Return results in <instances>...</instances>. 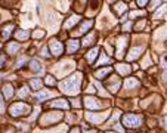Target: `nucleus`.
Returning <instances> with one entry per match:
<instances>
[{"label":"nucleus","mask_w":167,"mask_h":133,"mask_svg":"<svg viewBox=\"0 0 167 133\" xmlns=\"http://www.w3.org/2000/svg\"><path fill=\"white\" fill-rule=\"evenodd\" d=\"M30 111H31V106L25 104V102H15V104H12L9 106V114L12 117H22V116H28L30 114Z\"/></svg>","instance_id":"nucleus-3"},{"label":"nucleus","mask_w":167,"mask_h":133,"mask_svg":"<svg viewBox=\"0 0 167 133\" xmlns=\"http://www.w3.org/2000/svg\"><path fill=\"white\" fill-rule=\"evenodd\" d=\"M3 108H5V104H3V98L0 96V112L3 111Z\"/></svg>","instance_id":"nucleus-41"},{"label":"nucleus","mask_w":167,"mask_h":133,"mask_svg":"<svg viewBox=\"0 0 167 133\" xmlns=\"http://www.w3.org/2000/svg\"><path fill=\"white\" fill-rule=\"evenodd\" d=\"M30 65H31V70H33V71H36V72L42 71V64H40L39 61H36V59H33V61L30 62Z\"/></svg>","instance_id":"nucleus-29"},{"label":"nucleus","mask_w":167,"mask_h":133,"mask_svg":"<svg viewBox=\"0 0 167 133\" xmlns=\"http://www.w3.org/2000/svg\"><path fill=\"white\" fill-rule=\"evenodd\" d=\"M99 47H92V49L86 53V61L89 62V64H95V61H96V58L99 56Z\"/></svg>","instance_id":"nucleus-12"},{"label":"nucleus","mask_w":167,"mask_h":133,"mask_svg":"<svg viewBox=\"0 0 167 133\" xmlns=\"http://www.w3.org/2000/svg\"><path fill=\"white\" fill-rule=\"evenodd\" d=\"M19 96H21V98L28 96V87L27 86H22V87H21V90H19Z\"/></svg>","instance_id":"nucleus-34"},{"label":"nucleus","mask_w":167,"mask_h":133,"mask_svg":"<svg viewBox=\"0 0 167 133\" xmlns=\"http://www.w3.org/2000/svg\"><path fill=\"white\" fill-rule=\"evenodd\" d=\"M129 43V37L127 36H121V37H118L117 40V58H123V55H124V47L127 46Z\"/></svg>","instance_id":"nucleus-9"},{"label":"nucleus","mask_w":167,"mask_h":133,"mask_svg":"<svg viewBox=\"0 0 167 133\" xmlns=\"http://www.w3.org/2000/svg\"><path fill=\"white\" fill-rule=\"evenodd\" d=\"M99 55H101V53H99ZM105 62H111V59H110V56H106L105 53H102V55H101V59L96 62L93 66H101V65H104Z\"/></svg>","instance_id":"nucleus-27"},{"label":"nucleus","mask_w":167,"mask_h":133,"mask_svg":"<svg viewBox=\"0 0 167 133\" xmlns=\"http://www.w3.org/2000/svg\"><path fill=\"white\" fill-rule=\"evenodd\" d=\"M0 47H2V46H0Z\"/></svg>","instance_id":"nucleus-50"},{"label":"nucleus","mask_w":167,"mask_h":133,"mask_svg":"<svg viewBox=\"0 0 167 133\" xmlns=\"http://www.w3.org/2000/svg\"><path fill=\"white\" fill-rule=\"evenodd\" d=\"M132 27H133V25H132V22H126V24L123 25V31H124V33H129V31L132 30Z\"/></svg>","instance_id":"nucleus-36"},{"label":"nucleus","mask_w":167,"mask_h":133,"mask_svg":"<svg viewBox=\"0 0 167 133\" xmlns=\"http://www.w3.org/2000/svg\"><path fill=\"white\" fill-rule=\"evenodd\" d=\"M6 50H7V53H9V55L17 53L18 50H19V43H17V42H11V43H7Z\"/></svg>","instance_id":"nucleus-21"},{"label":"nucleus","mask_w":167,"mask_h":133,"mask_svg":"<svg viewBox=\"0 0 167 133\" xmlns=\"http://www.w3.org/2000/svg\"><path fill=\"white\" fill-rule=\"evenodd\" d=\"M117 71L120 76H126V74H130V65H127V64H118L117 66Z\"/></svg>","instance_id":"nucleus-23"},{"label":"nucleus","mask_w":167,"mask_h":133,"mask_svg":"<svg viewBox=\"0 0 167 133\" xmlns=\"http://www.w3.org/2000/svg\"><path fill=\"white\" fill-rule=\"evenodd\" d=\"M49 106H55V108L68 110V108H70V104H68L65 99H56V101H52V102L49 104Z\"/></svg>","instance_id":"nucleus-15"},{"label":"nucleus","mask_w":167,"mask_h":133,"mask_svg":"<svg viewBox=\"0 0 167 133\" xmlns=\"http://www.w3.org/2000/svg\"><path fill=\"white\" fill-rule=\"evenodd\" d=\"M5 61H6V58H5V56H0V68L3 66V64H5Z\"/></svg>","instance_id":"nucleus-43"},{"label":"nucleus","mask_w":167,"mask_h":133,"mask_svg":"<svg viewBox=\"0 0 167 133\" xmlns=\"http://www.w3.org/2000/svg\"><path fill=\"white\" fill-rule=\"evenodd\" d=\"M72 105H74V106H80V105H81V102H80V99H74Z\"/></svg>","instance_id":"nucleus-42"},{"label":"nucleus","mask_w":167,"mask_h":133,"mask_svg":"<svg viewBox=\"0 0 167 133\" xmlns=\"http://www.w3.org/2000/svg\"><path fill=\"white\" fill-rule=\"evenodd\" d=\"M126 9H127V6H126V3H123V2L114 3V6H112V11H114V13H115V15H121Z\"/></svg>","instance_id":"nucleus-19"},{"label":"nucleus","mask_w":167,"mask_h":133,"mask_svg":"<svg viewBox=\"0 0 167 133\" xmlns=\"http://www.w3.org/2000/svg\"><path fill=\"white\" fill-rule=\"evenodd\" d=\"M83 74L81 72H74L72 76L61 81V90L65 95H77L80 92V84H81Z\"/></svg>","instance_id":"nucleus-1"},{"label":"nucleus","mask_w":167,"mask_h":133,"mask_svg":"<svg viewBox=\"0 0 167 133\" xmlns=\"http://www.w3.org/2000/svg\"><path fill=\"white\" fill-rule=\"evenodd\" d=\"M49 47H50V52H52V55L53 56H61L64 53V44L61 43V40L58 39H50L49 42Z\"/></svg>","instance_id":"nucleus-6"},{"label":"nucleus","mask_w":167,"mask_h":133,"mask_svg":"<svg viewBox=\"0 0 167 133\" xmlns=\"http://www.w3.org/2000/svg\"><path fill=\"white\" fill-rule=\"evenodd\" d=\"M124 87L126 89H136L139 87V80H136L135 77H130L124 81Z\"/></svg>","instance_id":"nucleus-20"},{"label":"nucleus","mask_w":167,"mask_h":133,"mask_svg":"<svg viewBox=\"0 0 167 133\" xmlns=\"http://www.w3.org/2000/svg\"><path fill=\"white\" fill-rule=\"evenodd\" d=\"M52 96V92H49V90H39L37 93H36V99L37 101H43V99H47V98H50Z\"/></svg>","instance_id":"nucleus-22"},{"label":"nucleus","mask_w":167,"mask_h":133,"mask_svg":"<svg viewBox=\"0 0 167 133\" xmlns=\"http://www.w3.org/2000/svg\"><path fill=\"white\" fill-rule=\"evenodd\" d=\"M145 19H142V21H139L138 22V24H136V27H135V30H136V31H140V30H142V28L145 27Z\"/></svg>","instance_id":"nucleus-35"},{"label":"nucleus","mask_w":167,"mask_h":133,"mask_svg":"<svg viewBox=\"0 0 167 133\" xmlns=\"http://www.w3.org/2000/svg\"><path fill=\"white\" fill-rule=\"evenodd\" d=\"M15 37L18 40H27L30 37V34H28L27 30H18L17 33H15Z\"/></svg>","instance_id":"nucleus-25"},{"label":"nucleus","mask_w":167,"mask_h":133,"mask_svg":"<svg viewBox=\"0 0 167 133\" xmlns=\"http://www.w3.org/2000/svg\"><path fill=\"white\" fill-rule=\"evenodd\" d=\"M3 95H5L6 99H11L12 96H13V93H15V90H13V86H12L11 83H6L5 86H3Z\"/></svg>","instance_id":"nucleus-18"},{"label":"nucleus","mask_w":167,"mask_h":133,"mask_svg":"<svg viewBox=\"0 0 167 133\" xmlns=\"http://www.w3.org/2000/svg\"><path fill=\"white\" fill-rule=\"evenodd\" d=\"M164 13H167V5H163L161 7H160V9L154 13V18H157V19H161Z\"/></svg>","instance_id":"nucleus-26"},{"label":"nucleus","mask_w":167,"mask_h":133,"mask_svg":"<svg viewBox=\"0 0 167 133\" xmlns=\"http://www.w3.org/2000/svg\"><path fill=\"white\" fill-rule=\"evenodd\" d=\"M83 104H84V106L89 108V110H101V108L105 106V104L101 102V99H98L95 96H86L83 99Z\"/></svg>","instance_id":"nucleus-5"},{"label":"nucleus","mask_w":167,"mask_h":133,"mask_svg":"<svg viewBox=\"0 0 167 133\" xmlns=\"http://www.w3.org/2000/svg\"><path fill=\"white\" fill-rule=\"evenodd\" d=\"M84 133H96L95 129H90V130H87V132H84Z\"/></svg>","instance_id":"nucleus-45"},{"label":"nucleus","mask_w":167,"mask_h":133,"mask_svg":"<svg viewBox=\"0 0 167 133\" xmlns=\"http://www.w3.org/2000/svg\"><path fill=\"white\" fill-rule=\"evenodd\" d=\"M80 15H72V17H70V18H67V21L64 22V28L65 30H68V28H72L77 22H80Z\"/></svg>","instance_id":"nucleus-13"},{"label":"nucleus","mask_w":167,"mask_h":133,"mask_svg":"<svg viewBox=\"0 0 167 133\" xmlns=\"http://www.w3.org/2000/svg\"><path fill=\"white\" fill-rule=\"evenodd\" d=\"M136 5L140 6V7H144L145 5H148V2H145V0H144V2H140V0H138V2H136Z\"/></svg>","instance_id":"nucleus-39"},{"label":"nucleus","mask_w":167,"mask_h":133,"mask_svg":"<svg viewBox=\"0 0 167 133\" xmlns=\"http://www.w3.org/2000/svg\"><path fill=\"white\" fill-rule=\"evenodd\" d=\"M70 133H80V129H78V127H72L71 130H70Z\"/></svg>","instance_id":"nucleus-44"},{"label":"nucleus","mask_w":167,"mask_h":133,"mask_svg":"<svg viewBox=\"0 0 167 133\" xmlns=\"http://www.w3.org/2000/svg\"><path fill=\"white\" fill-rule=\"evenodd\" d=\"M120 84H121V80L117 76H110L108 81H106V87L110 89L111 93H117V90L120 89Z\"/></svg>","instance_id":"nucleus-8"},{"label":"nucleus","mask_w":167,"mask_h":133,"mask_svg":"<svg viewBox=\"0 0 167 133\" xmlns=\"http://www.w3.org/2000/svg\"><path fill=\"white\" fill-rule=\"evenodd\" d=\"M112 72V68L111 66H106V68H101V70H98V71L95 72V77L98 78V80H102V78H105L108 74H111Z\"/></svg>","instance_id":"nucleus-16"},{"label":"nucleus","mask_w":167,"mask_h":133,"mask_svg":"<svg viewBox=\"0 0 167 133\" xmlns=\"http://www.w3.org/2000/svg\"><path fill=\"white\" fill-rule=\"evenodd\" d=\"M30 84H31V87H34V90H40L42 89V80L40 78H33L31 81H30Z\"/></svg>","instance_id":"nucleus-28"},{"label":"nucleus","mask_w":167,"mask_h":133,"mask_svg":"<svg viewBox=\"0 0 167 133\" xmlns=\"http://www.w3.org/2000/svg\"><path fill=\"white\" fill-rule=\"evenodd\" d=\"M145 17V12L142 11H138V12H130L129 18H144Z\"/></svg>","instance_id":"nucleus-31"},{"label":"nucleus","mask_w":167,"mask_h":133,"mask_svg":"<svg viewBox=\"0 0 167 133\" xmlns=\"http://www.w3.org/2000/svg\"><path fill=\"white\" fill-rule=\"evenodd\" d=\"M78 47H80V42L78 40H70L67 44V50H68V53H76L78 50Z\"/></svg>","instance_id":"nucleus-17"},{"label":"nucleus","mask_w":167,"mask_h":133,"mask_svg":"<svg viewBox=\"0 0 167 133\" xmlns=\"http://www.w3.org/2000/svg\"><path fill=\"white\" fill-rule=\"evenodd\" d=\"M93 25V19H84L81 24H80V34H87L89 30Z\"/></svg>","instance_id":"nucleus-14"},{"label":"nucleus","mask_w":167,"mask_h":133,"mask_svg":"<svg viewBox=\"0 0 167 133\" xmlns=\"http://www.w3.org/2000/svg\"><path fill=\"white\" fill-rule=\"evenodd\" d=\"M13 28H15L13 24H5L0 30V37L2 39H9V36H12V33H13Z\"/></svg>","instance_id":"nucleus-11"},{"label":"nucleus","mask_w":167,"mask_h":133,"mask_svg":"<svg viewBox=\"0 0 167 133\" xmlns=\"http://www.w3.org/2000/svg\"><path fill=\"white\" fill-rule=\"evenodd\" d=\"M5 133H15V129L12 126H6L5 127Z\"/></svg>","instance_id":"nucleus-38"},{"label":"nucleus","mask_w":167,"mask_h":133,"mask_svg":"<svg viewBox=\"0 0 167 133\" xmlns=\"http://www.w3.org/2000/svg\"><path fill=\"white\" fill-rule=\"evenodd\" d=\"M150 5H151V7H150V9H151V11H152V9H155V7H157L155 5H160V2H152V3H150Z\"/></svg>","instance_id":"nucleus-40"},{"label":"nucleus","mask_w":167,"mask_h":133,"mask_svg":"<svg viewBox=\"0 0 167 133\" xmlns=\"http://www.w3.org/2000/svg\"><path fill=\"white\" fill-rule=\"evenodd\" d=\"M144 52V46H138V47H132L127 53V61H136Z\"/></svg>","instance_id":"nucleus-10"},{"label":"nucleus","mask_w":167,"mask_h":133,"mask_svg":"<svg viewBox=\"0 0 167 133\" xmlns=\"http://www.w3.org/2000/svg\"><path fill=\"white\" fill-rule=\"evenodd\" d=\"M163 123H164V129H167V117L163 120Z\"/></svg>","instance_id":"nucleus-46"},{"label":"nucleus","mask_w":167,"mask_h":133,"mask_svg":"<svg viewBox=\"0 0 167 133\" xmlns=\"http://www.w3.org/2000/svg\"><path fill=\"white\" fill-rule=\"evenodd\" d=\"M62 120V112L59 111H50L40 118V126H53Z\"/></svg>","instance_id":"nucleus-4"},{"label":"nucleus","mask_w":167,"mask_h":133,"mask_svg":"<svg viewBox=\"0 0 167 133\" xmlns=\"http://www.w3.org/2000/svg\"><path fill=\"white\" fill-rule=\"evenodd\" d=\"M22 64H24V65L27 64V58H21V59L18 61V64H17V68H21V66H22Z\"/></svg>","instance_id":"nucleus-37"},{"label":"nucleus","mask_w":167,"mask_h":133,"mask_svg":"<svg viewBox=\"0 0 167 133\" xmlns=\"http://www.w3.org/2000/svg\"><path fill=\"white\" fill-rule=\"evenodd\" d=\"M33 37L34 39H42V37H45V30H37V31H34Z\"/></svg>","instance_id":"nucleus-32"},{"label":"nucleus","mask_w":167,"mask_h":133,"mask_svg":"<svg viewBox=\"0 0 167 133\" xmlns=\"http://www.w3.org/2000/svg\"><path fill=\"white\" fill-rule=\"evenodd\" d=\"M95 39H96V34L95 33H89L83 39V46L84 47H87V46H90V44H93V40Z\"/></svg>","instance_id":"nucleus-24"},{"label":"nucleus","mask_w":167,"mask_h":133,"mask_svg":"<svg viewBox=\"0 0 167 133\" xmlns=\"http://www.w3.org/2000/svg\"><path fill=\"white\" fill-rule=\"evenodd\" d=\"M144 121H145V117L142 114H135V112L124 114L121 118V124L126 129H138L142 126Z\"/></svg>","instance_id":"nucleus-2"},{"label":"nucleus","mask_w":167,"mask_h":133,"mask_svg":"<svg viewBox=\"0 0 167 133\" xmlns=\"http://www.w3.org/2000/svg\"><path fill=\"white\" fill-rule=\"evenodd\" d=\"M0 78H2V74H0Z\"/></svg>","instance_id":"nucleus-49"},{"label":"nucleus","mask_w":167,"mask_h":133,"mask_svg":"<svg viewBox=\"0 0 167 133\" xmlns=\"http://www.w3.org/2000/svg\"><path fill=\"white\" fill-rule=\"evenodd\" d=\"M46 133H59L58 130H52V132H46Z\"/></svg>","instance_id":"nucleus-47"},{"label":"nucleus","mask_w":167,"mask_h":133,"mask_svg":"<svg viewBox=\"0 0 167 133\" xmlns=\"http://www.w3.org/2000/svg\"><path fill=\"white\" fill-rule=\"evenodd\" d=\"M40 55L43 56V58H50V52H49V49L47 47H42V50H40Z\"/></svg>","instance_id":"nucleus-33"},{"label":"nucleus","mask_w":167,"mask_h":133,"mask_svg":"<svg viewBox=\"0 0 167 133\" xmlns=\"http://www.w3.org/2000/svg\"><path fill=\"white\" fill-rule=\"evenodd\" d=\"M110 117V112H104V114H99V112H95V114H92V112H86V118L89 120L90 123H93V124H101V123L106 120Z\"/></svg>","instance_id":"nucleus-7"},{"label":"nucleus","mask_w":167,"mask_h":133,"mask_svg":"<svg viewBox=\"0 0 167 133\" xmlns=\"http://www.w3.org/2000/svg\"><path fill=\"white\" fill-rule=\"evenodd\" d=\"M108 133H114V132H108Z\"/></svg>","instance_id":"nucleus-48"},{"label":"nucleus","mask_w":167,"mask_h":133,"mask_svg":"<svg viewBox=\"0 0 167 133\" xmlns=\"http://www.w3.org/2000/svg\"><path fill=\"white\" fill-rule=\"evenodd\" d=\"M45 83L47 84V86H56V80H55V77H53V76H46Z\"/></svg>","instance_id":"nucleus-30"}]
</instances>
